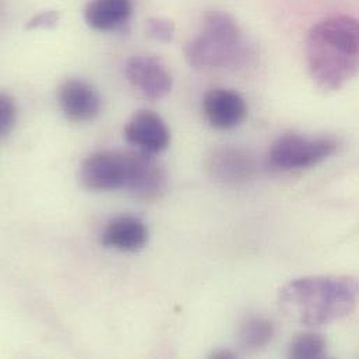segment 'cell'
<instances>
[{"label": "cell", "mask_w": 359, "mask_h": 359, "mask_svg": "<svg viewBox=\"0 0 359 359\" xmlns=\"http://www.w3.org/2000/svg\"><path fill=\"white\" fill-rule=\"evenodd\" d=\"M248 56L242 28L225 11H210L201 32L184 46V57L194 69L235 67Z\"/></svg>", "instance_id": "3"}, {"label": "cell", "mask_w": 359, "mask_h": 359, "mask_svg": "<svg viewBox=\"0 0 359 359\" xmlns=\"http://www.w3.org/2000/svg\"><path fill=\"white\" fill-rule=\"evenodd\" d=\"M125 74L129 83L149 101H160L172 90V74L157 57L137 55L125 65Z\"/></svg>", "instance_id": "6"}, {"label": "cell", "mask_w": 359, "mask_h": 359, "mask_svg": "<svg viewBox=\"0 0 359 359\" xmlns=\"http://www.w3.org/2000/svg\"><path fill=\"white\" fill-rule=\"evenodd\" d=\"M168 186V175L163 164L153 154L135 151L133 172L128 191L137 200L153 201L160 198Z\"/></svg>", "instance_id": "11"}, {"label": "cell", "mask_w": 359, "mask_h": 359, "mask_svg": "<svg viewBox=\"0 0 359 359\" xmlns=\"http://www.w3.org/2000/svg\"><path fill=\"white\" fill-rule=\"evenodd\" d=\"M311 77L319 88L336 91L359 73V20L333 15L315 24L306 38Z\"/></svg>", "instance_id": "1"}, {"label": "cell", "mask_w": 359, "mask_h": 359, "mask_svg": "<svg viewBox=\"0 0 359 359\" xmlns=\"http://www.w3.org/2000/svg\"><path fill=\"white\" fill-rule=\"evenodd\" d=\"M276 327L273 322L263 316H249L239 327V344L249 351L266 348L274 339Z\"/></svg>", "instance_id": "14"}, {"label": "cell", "mask_w": 359, "mask_h": 359, "mask_svg": "<svg viewBox=\"0 0 359 359\" xmlns=\"http://www.w3.org/2000/svg\"><path fill=\"white\" fill-rule=\"evenodd\" d=\"M57 104L63 116L73 123L93 122L102 111V98L98 90L79 79H70L60 84Z\"/></svg>", "instance_id": "8"}, {"label": "cell", "mask_w": 359, "mask_h": 359, "mask_svg": "<svg viewBox=\"0 0 359 359\" xmlns=\"http://www.w3.org/2000/svg\"><path fill=\"white\" fill-rule=\"evenodd\" d=\"M60 18V14L55 10H48V11H42L39 14H36L35 17H32L28 24L27 28L28 29H39V28H53L57 25Z\"/></svg>", "instance_id": "18"}, {"label": "cell", "mask_w": 359, "mask_h": 359, "mask_svg": "<svg viewBox=\"0 0 359 359\" xmlns=\"http://www.w3.org/2000/svg\"><path fill=\"white\" fill-rule=\"evenodd\" d=\"M203 114L211 128L229 130L245 121L248 107L243 97L236 91L215 87L204 94Z\"/></svg>", "instance_id": "10"}, {"label": "cell", "mask_w": 359, "mask_h": 359, "mask_svg": "<svg viewBox=\"0 0 359 359\" xmlns=\"http://www.w3.org/2000/svg\"><path fill=\"white\" fill-rule=\"evenodd\" d=\"M132 11V0H91L84 8V20L93 29L108 32L123 27Z\"/></svg>", "instance_id": "13"}, {"label": "cell", "mask_w": 359, "mask_h": 359, "mask_svg": "<svg viewBox=\"0 0 359 359\" xmlns=\"http://www.w3.org/2000/svg\"><path fill=\"white\" fill-rule=\"evenodd\" d=\"M339 143L332 137H308L297 133L280 136L269 150V163L280 171H298L319 165L332 157Z\"/></svg>", "instance_id": "4"}, {"label": "cell", "mask_w": 359, "mask_h": 359, "mask_svg": "<svg viewBox=\"0 0 359 359\" xmlns=\"http://www.w3.org/2000/svg\"><path fill=\"white\" fill-rule=\"evenodd\" d=\"M135 151L102 150L88 156L80 168V180L88 190L128 189L133 172Z\"/></svg>", "instance_id": "5"}, {"label": "cell", "mask_w": 359, "mask_h": 359, "mask_svg": "<svg viewBox=\"0 0 359 359\" xmlns=\"http://www.w3.org/2000/svg\"><path fill=\"white\" fill-rule=\"evenodd\" d=\"M359 285L347 276H311L285 284L280 308L291 320L305 326L329 325L348 316L358 304Z\"/></svg>", "instance_id": "2"}, {"label": "cell", "mask_w": 359, "mask_h": 359, "mask_svg": "<svg viewBox=\"0 0 359 359\" xmlns=\"http://www.w3.org/2000/svg\"><path fill=\"white\" fill-rule=\"evenodd\" d=\"M126 140L149 154L165 151L171 144V130L167 122L150 109L137 111L125 126Z\"/></svg>", "instance_id": "9"}, {"label": "cell", "mask_w": 359, "mask_h": 359, "mask_svg": "<svg viewBox=\"0 0 359 359\" xmlns=\"http://www.w3.org/2000/svg\"><path fill=\"white\" fill-rule=\"evenodd\" d=\"M17 118V109L13 98L7 94L0 95V136L6 137L13 130Z\"/></svg>", "instance_id": "16"}, {"label": "cell", "mask_w": 359, "mask_h": 359, "mask_svg": "<svg viewBox=\"0 0 359 359\" xmlns=\"http://www.w3.org/2000/svg\"><path fill=\"white\" fill-rule=\"evenodd\" d=\"M147 31L154 39L170 42L175 35V24L164 17H151L147 21Z\"/></svg>", "instance_id": "17"}, {"label": "cell", "mask_w": 359, "mask_h": 359, "mask_svg": "<svg viewBox=\"0 0 359 359\" xmlns=\"http://www.w3.org/2000/svg\"><path fill=\"white\" fill-rule=\"evenodd\" d=\"M211 358H235V355H233L231 351H226V350H219V351H215V353H212V354H211Z\"/></svg>", "instance_id": "19"}, {"label": "cell", "mask_w": 359, "mask_h": 359, "mask_svg": "<svg viewBox=\"0 0 359 359\" xmlns=\"http://www.w3.org/2000/svg\"><path fill=\"white\" fill-rule=\"evenodd\" d=\"M255 157L243 149L221 146L212 149L204 158L207 177L222 184H239L256 174Z\"/></svg>", "instance_id": "7"}, {"label": "cell", "mask_w": 359, "mask_h": 359, "mask_svg": "<svg viewBox=\"0 0 359 359\" xmlns=\"http://www.w3.org/2000/svg\"><path fill=\"white\" fill-rule=\"evenodd\" d=\"M149 242V228L143 219L133 215L112 218L102 231L101 243L108 249L135 253Z\"/></svg>", "instance_id": "12"}, {"label": "cell", "mask_w": 359, "mask_h": 359, "mask_svg": "<svg viewBox=\"0 0 359 359\" xmlns=\"http://www.w3.org/2000/svg\"><path fill=\"white\" fill-rule=\"evenodd\" d=\"M327 344L319 333H299L290 344V357L294 359H318L326 355Z\"/></svg>", "instance_id": "15"}]
</instances>
